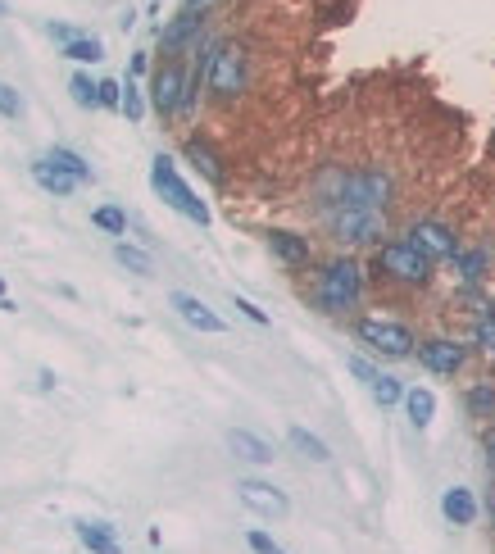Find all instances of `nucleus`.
Masks as SVG:
<instances>
[{
    "mask_svg": "<svg viewBox=\"0 0 495 554\" xmlns=\"http://www.w3.org/2000/svg\"><path fill=\"white\" fill-rule=\"evenodd\" d=\"M318 314H350V309L364 300V264L350 255L327 259L314 277V291H309Z\"/></svg>",
    "mask_w": 495,
    "mask_h": 554,
    "instance_id": "1",
    "label": "nucleus"
},
{
    "mask_svg": "<svg viewBox=\"0 0 495 554\" xmlns=\"http://www.w3.org/2000/svg\"><path fill=\"white\" fill-rule=\"evenodd\" d=\"M150 191H155L159 200L169 209H178V214H187L196 228H209L214 223V214H209V205L196 196V191L187 187V178L178 173V164H173V155H164L159 150L155 159H150Z\"/></svg>",
    "mask_w": 495,
    "mask_h": 554,
    "instance_id": "2",
    "label": "nucleus"
},
{
    "mask_svg": "<svg viewBox=\"0 0 495 554\" xmlns=\"http://www.w3.org/2000/svg\"><path fill=\"white\" fill-rule=\"evenodd\" d=\"M373 268L387 277V282H396V287H427L436 264L409 237H400V241H382V246H377Z\"/></svg>",
    "mask_w": 495,
    "mask_h": 554,
    "instance_id": "3",
    "label": "nucleus"
},
{
    "mask_svg": "<svg viewBox=\"0 0 495 554\" xmlns=\"http://www.w3.org/2000/svg\"><path fill=\"white\" fill-rule=\"evenodd\" d=\"M250 82V60L246 50L232 46V41H214L209 46V73H205V87L214 100H237Z\"/></svg>",
    "mask_w": 495,
    "mask_h": 554,
    "instance_id": "4",
    "label": "nucleus"
},
{
    "mask_svg": "<svg viewBox=\"0 0 495 554\" xmlns=\"http://www.w3.org/2000/svg\"><path fill=\"white\" fill-rule=\"evenodd\" d=\"M327 228L341 246H377L387 232V214L382 209H364V205H332L327 209Z\"/></svg>",
    "mask_w": 495,
    "mask_h": 554,
    "instance_id": "5",
    "label": "nucleus"
},
{
    "mask_svg": "<svg viewBox=\"0 0 495 554\" xmlns=\"http://www.w3.org/2000/svg\"><path fill=\"white\" fill-rule=\"evenodd\" d=\"M355 337L364 341L373 355H387V359H409V355H418L414 332H409L405 323H396V318H382V314L359 318V323H355Z\"/></svg>",
    "mask_w": 495,
    "mask_h": 554,
    "instance_id": "6",
    "label": "nucleus"
},
{
    "mask_svg": "<svg viewBox=\"0 0 495 554\" xmlns=\"http://www.w3.org/2000/svg\"><path fill=\"white\" fill-rule=\"evenodd\" d=\"M187 73L178 60H164L150 78V105L159 109V119H178L187 114Z\"/></svg>",
    "mask_w": 495,
    "mask_h": 554,
    "instance_id": "7",
    "label": "nucleus"
},
{
    "mask_svg": "<svg viewBox=\"0 0 495 554\" xmlns=\"http://www.w3.org/2000/svg\"><path fill=\"white\" fill-rule=\"evenodd\" d=\"M405 237L414 241V246L423 250L432 264H436V259H455V255H459L455 228H450V223H441V218H418V223H409Z\"/></svg>",
    "mask_w": 495,
    "mask_h": 554,
    "instance_id": "8",
    "label": "nucleus"
},
{
    "mask_svg": "<svg viewBox=\"0 0 495 554\" xmlns=\"http://www.w3.org/2000/svg\"><path fill=\"white\" fill-rule=\"evenodd\" d=\"M237 495H241V505L259 518H287L291 514L287 491L273 486V482H255V477H246V482H237Z\"/></svg>",
    "mask_w": 495,
    "mask_h": 554,
    "instance_id": "9",
    "label": "nucleus"
},
{
    "mask_svg": "<svg viewBox=\"0 0 495 554\" xmlns=\"http://www.w3.org/2000/svg\"><path fill=\"white\" fill-rule=\"evenodd\" d=\"M464 359H468V350L450 337H432L418 346V364H423L432 377H455L459 368H464Z\"/></svg>",
    "mask_w": 495,
    "mask_h": 554,
    "instance_id": "10",
    "label": "nucleus"
},
{
    "mask_svg": "<svg viewBox=\"0 0 495 554\" xmlns=\"http://www.w3.org/2000/svg\"><path fill=\"white\" fill-rule=\"evenodd\" d=\"M169 305L178 309V318H182L187 327H196V332H209V337H218V332H228V318H223V314H214V309H209L200 296H191V291H173V296H169Z\"/></svg>",
    "mask_w": 495,
    "mask_h": 554,
    "instance_id": "11",
    "label": "nucleus"
},
{
    "mask_svg": "<svg viewBox=\"0 0 495 554\" xmlns=\"http://www.w3.org/2000/svg\"><path fill=\"white\" fill-rule=\"evenodd\" d=\"M200 23H205V14H191V10H178L169 19V28L159 32V55L164 60H173V55H182V50L191 46V41L200 37Z\"/></svg>",
    "mask_w": 495,
    "mask_h": 554,
    "instance_id": "12",
    "label": "nucleus"
},
{
    "mask_svg": "<svg viewBox=\"0 0 495 554\" xmlns=\"http://www.w3.org/2000/svg\"><path fill=\"white\" fill-rule=\"evenodd\" d=\"M264 246H268V255L278 259L282 268H305V264H309V241L300 237V232L268 228V232H264Z\"/></svg>",
    "mask_w": 495,
    "mask_h": 554,
    "instance_id": "13",
    "label": "nucleus"
},
{
    "mask_svg": "<svg viewBox=\"0 0 495 554\" xmlns=\"http://www.w3.org/2000/svg\"><path fill=\"white\" fill-rule=\"evenodd\" d=\"M73 532H78V541L87 545L91 554H128V550H123V541H119V532H114L109 523H100V518H78Z\"/></svg>",
    "mask_w": 495,
    "mask_h": 554,
    "instance_id": "14",
    "label": "nucleus"
},
{
    "mask_svg": "<svg viewBox=\"0 0 495 554\" xmlns=\"http://www.w3.org/2000/svg\"><path fill=\"white\" fill-rule=\"evenodd\" d=\"M32 182H37L41 191H50V196H60V200H64V196H73V191L82 187V182H78V178H69V173H64L50 155L32 159Z\"/></svg>",
    "mask_w": 495,
    "mask_h": 554,
    "instance_id": "15",
    "label": "nucleus"
},
{
    "mask_svg": "<svg viewBox=\"0 0 495 554\" xmlns=\"http://www.w3.org/2000/svg\"><path fill=\"white\" fill-rule=\"evenodd\" d=\"M228 450L241 464H273V446H268L264 436L246 432V427H228Z\"/></svg>",
    "mask_w": 495,
    "mask_h": 554,
    "instance_id": "16",
    "label": "nucleus"
},
{
    "mask_svg": "<svg viewBox=\"0 0 495 554\" xmlns=\"http://www.w3.org/2000/svg\"><path fill=\"white\" fill-rule=\"evenodd\" d=\"M441 514H446V523H455V527H473L477 523V495L468 491V486H450V491L441 495Z\"/></svg>",
    "mask_w": 495,
    "mask_h": 554,
    "instance_id": "17",
    "label": "nucleus"
},
{
    "mask_svg": "<svg viewBox=\"0 0 495 554\" xmlns=\"http://www.w3.org/2000/svg\"><path fill=\"white\" fill-rule=\"evenodd\" d=\"M182 155H187V164H196L200 178L209 182H223V159H218V150L209 146L205 137H187V146H182Z\"/></svg>",
    "mask_w": 495,
    "mask_h": 554,
    "instance_id": "18",
    "label": "nucleus"
},
{
    "mask_svg": "<svg viewBox=\"0 0 495 554\" xmlns=\"http://www.w3.org/2000/svg\"><path fill=\"white\" fill-rule=\"evenodd\" d=\"M405 414H409V427L414 432H427L436 418V396L427 391V386H409L405 391Z\"/></svg>",
    "mask_w": 495,
    "mask_h": 554,
    "instance_id": "19",
    "label": "nucleus"
},
{
    "mask_svg": "<svg viewBox=\"0 0 495 554\" xmlns=\"http://www.w3.org/2000/svg\"><path fill=\"white\" fill-rule=\"evenodd\" d=\"M50 159H55V164H60L64 173H69V178H78L82 187H91V182H96V173H91V164H87V155H78V150L73 146H50L46 150Z\"/></svg>",
    "mask_w": 495,
    "mask_h": 554,
    "instance_id": "20",
    "label": "nucleus"
},
{
    "mask_svg": "<svg viewBox=\"0 0 495 554\" xmlns=\"http://www.w3.org/2000/svg\"><path fill=\"white\" fill-rule=\"evenodd\" d=\"M464 409L477 418V423H495V382H477V386H468Z\"/></svg>",
    "mask_w": 495,
    "mask_h": 554,
    "instance_id": "21",
    "label": "nucleus"
},
{
    "mask_svg": "<svg viewBox=\"0 0 495 554\" xmlns=\"http://www.w3.org/2000/svg\"><path fill=\"white\" fill-rule=\"evenodd\" d=\"M287 441H291V450H296V455H305V459H309V464H327V459H332V450H327L323 441H318V436L309 432V427H291Z\"/></svg>",
    "mask_w": 495,
    "mask_h": 554,
    "instance_id": "22",
    "label": "nucleus"
},
{
    "mask_svg": "<svg viewBox=\"0 0 495 554\" xmlns=\"http://www.w3.org/2000/svg\"><path fill=\"white\" fill-rule=\"evenodd\" d=\"M60 50H64V60H73V64H100L105 60V46H100V37H91V32H78V37Z\"/></svg>",
    "mask_w": 495,
    "mask_h": 554,
    "instance_id": "23",
    "label": "nucleus"
},
{
    "mask_svg": "<svg viewBox=\"0 0 495 554\" xmlns=\"http://www.w3.org/2000/svg\"><path fill=\"white\" fill-rule=\"evenodd\" d=\"M91 228H96V232H105V237H114V241H119L123 232H128V214H123L119 205H100L96 214H91Z\"/></svg>",
    "mask_w": 495,
    "mask_h": 554,
    "instance_id": "24",
    "label": "nucleus"
},
{
    "mask_svg": "<svg viewBox=\"0 0 495 554\" xmlns=\"http://www.w3.org/2000/svg\"><path fill=\"white\" fill-rule=\"evenodd\" d=\"M373 400H377L382 409L405 405V382H400V377H391V373H377V382H373Z\"/></svg>",
    "mask_w": 495,
    "mask_h": 554,
    "instance_id": "25",
    "label": "nucleus"
},
{
    "mask_svg": "<svg viewBox=\"0 0 495 554\" xmlns=\"http://www.w3.org/2000/svg\"><path fill=\"white\" fill-rule=\"evenodd\" d=\"M114 264H123L128 273H137V277H150V255L146 250H137V246H128V241H114Z\"/></svg>",
    "mask_w": 495,
    "mask_h": 554,
    "instance_id": "26",
    "label": "nucleus"
},
{
    "mask_svg": "<svg viewBox=\"0 0 495 554\" xmlns=\"http://www.w3.org/2000/svg\"><path fill=\"white\" fill-rule=\"evenodd\" d=\"M486 264H491V250H486V246L459 250V255H455V268H459V277H464V282H477V277L486 273Z\"/></svg>",
    "mask_w": 495,
    "mask_h": 554,
    "instance_id": "27",
    "label": "nucleus"
},
{
    "mask_svg": "<svg viewBox=\"0 0 495 554\" xmlns=\"http://www.w3.org/2000/svg\"><path fill=\"white\" fill-rule=\"evenodd\" d=\"M69 96L78 100L82 109H100V82H91L87 73H73V78H69Z\"/></svg>",
    "mask_w": 495,
    "mask_h": 554,
    "instance_id": "28",
    "label": "nucleus"
},
{
    "mask_svg": "<svg viewBox=\"0 0 495 554\" xmlns=\"http://www.w3.org/2000/svg\"><path fill=\"white\" fill-rule=\"evenodd\" d=\"M123 119H132V123H141L146 119V96H141V87H137V78H128L123 82V109H119Z\"/></svg>",
    "mask_w": 495,
    "mask_h": 554,
    "instance_id": "29",
    "label": "nucleus"
},
{
    "mask_svg": "<svg viewBox=\"0 0 495 554\" xmlns=\"http://www.w3.org/2000/svg\"><path fill=\"white\" fill-rule=\"evenodd\" d=\"M473 337H477V346H482L486 355H495V305L482 309V318H477V327H473Z\"/></svg>",
    "mask_w": 495,
    "mask_h": 554,
    "instance_id": "30",
    "label": "nucleus"
},
{
    "mask_svg": "<svg viewBox=\"0 0 495 554\" xmlns=\"http://www.w3.org/2000/svg\"><path fill=\"white\" fill-rule=\"evenodd\" d=\"M0 119H23V96L10 87V82H0Z\"/></svg>",
    "mask_w": 495,
    "mask_h": 554,
    "instance_id": "31",
    "label": "nucleus"
},
{
    "mask_svg": "<svg viewBox=\"0 0 495 554\" xmlns=\"http://www.w3.org/2000/svg\"><path fill=\"white\" fill-rule=\"evenodd\" d=\"M100 109H123V82L100 78Z\"/></svg>",
    "mask_w": 495,
    "mask_h": 554,
    "instance_id": "32",
    "label": "nucleus"
},
{
    "mask_svg": "<svg viewBox=\"0 0 495 554\" xmlns=\"http://www.w3.org/2000/svg\"><path fill=\"white\" fill-rule=\"evenodd\" d=\"M246 545H250L255 554H287V550H282V545L273 541L268 532H259V527H255V532H246Z\"/></svg>",
    "mask_w": 495,
    "mask_h": 554,
    "instance_id": "33",
    "label": "nucleus"
},
{
    "mask_svg": "<svg viewBox=\"0 0 495 554\" xmlns=\"http://www.w3.org/2000/svg\"><path fill=\"white\" fill-rule=\"evenodd\" d=\"M346 368H350V373H355V377H359V382H364V386H373V382H377V368L368 364L364 355H350V359H346Z\"/></svg>",
    "mask_w": 495,
    "mask_h": 554,
    "instance_id": "34",
    "label": "nucleus"
},
{
    "mask_svg": "<svg viewBox=\"0 0 495 554\" xmlns=\"http://www.w3.org/2000/svg\"><path fill=\"white\" fill-rule=\"evenodd\" d=\"M232 305H237V309H241V314H246V318H250V323H255V327H268V314H264V309H259V305H255V300L237 296V300H232Z\"/></svg>",
    "mask_w": 495,
    "mask_h": 554,
    "instance_id": "35",
    "label": "nucleus"
},
{
    "mask_svg": "<svg viewBox=\"0 0 495 554\" xmlns=\"http://www.w3.org/2000/svg\"><path fill=\"white\" fill-rule=\"evenodd\" d=\"M146 69H150V55H146V50H132V60H128V78H146Z\"/></svg>",
    "mask_w": 495,
    "mask_h": 554,
    "instance_id": "36",
    "label": "nucleus"
},
{
    "mask_svg": "<svg viewBox=\"0 0 495 554\" xmlns=\"http://www.w3.org/2000/svg\"><path fill=\"white\" fill-rule=\"evenodd\" d=\"M482 455H486V464L495 468V423H486V432H482Z\"/></svg>",
    "mask_w": 495,
    "mask_h": 554,
    "instance_id": "37",
    "label": "nucleus"
},
{
    "mask_svg": "<svg viewBox=\"0 0 495 554\" xmlns=\"http://www.w3.org/2000/svg\"><path fill=\"white\" fill-rule=\"evenodd\" d=\"M214 5H223V0H182V10H191V14H209Z\"/></svg>",
    "mask_w": 495,
    "mask_h": 554,
    "instance_id": "38",
    "label": "nucleus"
},
{
    "mask_svg": "<svg viewBox=\"0 0 495 554\" xmlns=\"http://www.w3.org/2000/svg\"><path fill=\"white\" fill-rule=\"evenodd\" d=\"M37 386H41V391H55V373H50V368H41V373H37Z\"/></svg>",
    "mask_w": 495,
    "mask_h": 554,
    "instance_id": "39",
    "label": "nucleus"
},
{
    "mask_svg": "<svg viewBox=\"0 0 495 554\" xmlns=\"http://www.w3.org/2000/svg\"><path fill=\"white\" fill-rule=\"evenodd\" d=\"M0 309H5V314H14V300H10V291H5V277H0Z\"/></svg>",
    "mask_w": 495,
    "mask_h": 554,
    "instance_id": "40",
    "label": "nucleus"
},
{
    "mask_svg": "<svg viewBox=\"0 0 495 554\" xmlns=\"http://www.w3.org/2000/svg\"><path fill=\"white\" fill-rule=\"evenodd\" d=\"M486 518L495 523V482H491V491H486Z\"/></svg>",
    "mask_w": 495,
    "mask_h": 554,
    "instance_id": "41",
    "label": "nucleus"
},
{
    "mask_svg": "<svg viewBox=\"0 0 495 554\" xmlns=\"http://www.w3.org/2000/svg\"><path fill=\"white\" fill-rule=\"evenodd\" d=\"M0 19H5V0H0Z\"/></svg>",
    "mask_w": 495,
    "mask_h": 554,
    "instance_id": "42",
    "label": "nucleus"
}]
</instances>
